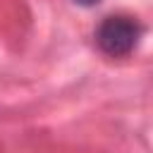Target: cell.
I'll list each match as a JSON object with an SVG mask.
<instances>
[{
  "instance_id": "1",
  "label": "cell",
  "mask_w": 153,
  "mask_h": 153,
  "mask_svg": "<svg viewBox=\"0 0 153 153\" xmlns=\"http://www.w3.org/2000/svg\"><path fill=\"white\" fill-rule=\"evenodd\" d=\"M141 24L134 17L127 14H110L105 17L96 29V43L98 48L110 57H124L129 55L141 38Z\"/></svg>"
},
{
  "instance_id": "2",
  "label": "cell",
  "mask_w": 153,
  "mask_h": 153,
  "mask_svg": "<svg viewBox=\"0 0 153 153\" xmlns=\"http://www.w3.org/2000/svg\"><path fill=\"white\" fill-rule=\"evenodd\" d=\"M76 5H84V7H93V5H98L100 0H74Z\"/></svg>"
}]
</instances>
